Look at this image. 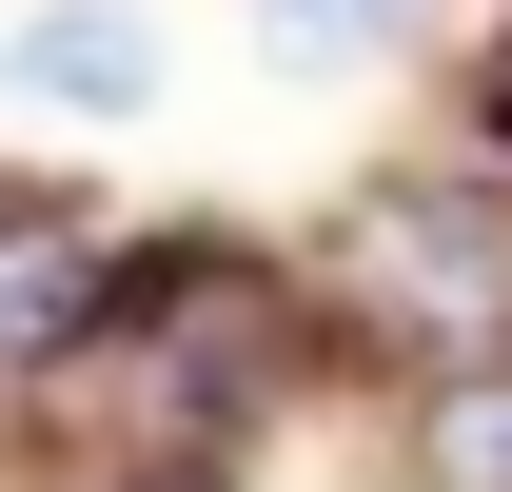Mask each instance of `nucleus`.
Masks as SVG:
<instances>
[{
    "mask_svg": "<svg viewBox=\"0 0 512 492\" xmlns=\"http://www.w3.org/2000/svg\"><path fill=\"white\" fill-rule=\"evenodd\" d=\"M434 492H512V374H453L434 394Z\"/></svg>",
    "mask_w": 512,
    "mask_h": 492,
    "instance_id": "f03ea898",
    "label": "nucleus"
},
{
    "mask_svg": "<svg viewBox=\"0 0 512 492\" xmlns=\"http://www.w3.org/2000/svg\"><path fill=\"white\" fill-rule=\"evenodd\" d=\"M414 0H276V60H375Z\"/></svg>",
    "mask_w": 512,
    "mask_h": 492,
    "instance_id": "7ed1b4c3",
    "label": "nucleus"
},
{
    "mask_svg": "<svg viewBox=\"0 0 512 492\" xmlns=\"http://www.w3.org/2000/svg\"><path fill=\"white\" fill-rule=\"evenodd\" d=\"M0 79L60 99V119H138V99H158V20H138V0H40V20L0 40Z\"/></svg>",
    "mask_w": 512,
    "mask_h": 492,
    "instance_id": "f257e3e1",
    "label": "nucleus"
}]
</instances>
